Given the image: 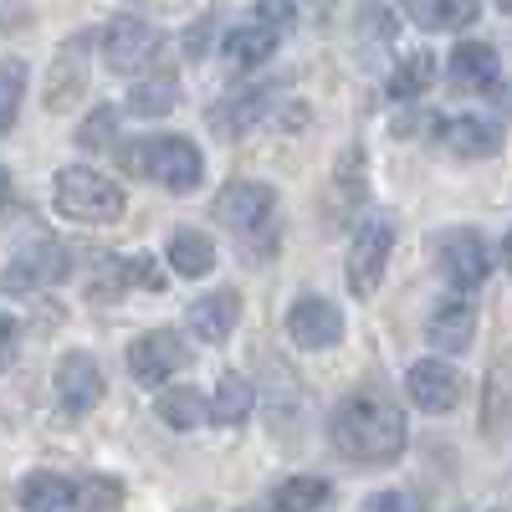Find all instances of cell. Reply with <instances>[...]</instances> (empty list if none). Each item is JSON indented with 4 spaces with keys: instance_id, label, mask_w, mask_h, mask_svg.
Segmentation results:
<instances>
[{
    "instance_id": "6da1fadb",
    "label": "cell",
    "mask_w": 512,
    "mask_h": 512,
    "mask_svg": "<svg viewBox=\"0 0 512 512\" xmlns=\"http://www.w3.org/2000/svg\"><path fill=\"white\" fill-rule=\"evenodd\" d=\"M328 436L354 466H395L405 451V415L384 395H349L333 405Z\"/></svg>"
},
{
    "instance_id": "7a4b0ae2",
    "label": "cell",
    "mask_w": 512,
    "mask_h": 512,
    "mask_svg": "<svg viewBox=\"0 0 512 512\" xmlns=\"http://www.w3.org/2000/svg\"><path fill=\"white\" fill-rule=\"evenodd\" d=\"M118 164L128 169L134 180H149V185H164V190H195L205 164H200V149L180 134H154V139H134L118 149Z\"/></svg>"
},
{
    "instance_id": "3957f363",
    "label": "cell",
    "mask_w": 512,
    "mask_h": 512,
    "mask_svg": "<svg viewBox=\"0 0 512 512\" xmlns=\"http://www.w3.org/2000/svg\"><path fill=\"white\" fill-rule=\"evenodd\" d=\"M216 221L226 231H236L256 256H272L277 251V195L262 180H236L216 195ZM241 246V251H246Z\"/></svg>"
},
{
    "instance_id": "277c9868",
    "label": "cell",
    "mask_w": 512,
    "mask_h": 512,
    "mask_svg": "<svg viewBox=\"0 0 512 512\" xmlns=\"http://www.w3.org/2000/svg\"><path fill=\"white\" fill-rule=\"evenodd\" d=\"M52 205L62 210L67 221H82V226H113L123 216V190L113 180H103L98 169L88 164H67L57 175V190H52Z\"/></svg>"
},
{
    "instance_id": "5b68a950",
    "label": "cell",
    "mask_w": 512,
    "mask_h": 512,
    "mask_svg": "<svg viewBox=\"0 0 512 512\" xmlns=\"http://www.w3.org/2000/svg\"><path fill=\"white\" fill-rule=\"evenodd\" d=\"M292 26V0H256V16L241 21L231 36H226V62L236 72L246 67H262L272 52H277V41L287 36Z\"/></svg>"
},
{
    "instance_id": "8992f818",
    "label": "cell",
    "mask_w": 512,
    "mask_h": 512,
    "mask_svg": "<svg viewBox=\"0 0 512 512\" xmlns=\"http://www.w3.org/2000/svg\"><path fill=\"white\" fill-rule=\"evenodd\" d=\"M67 246L57 241V236H31V241H21L16 246V256H11V267L0 272V292H36V287H52V282H62L67 277Z\"/></svg>"
},
{
    "instance_id": "52a82bcc",
    "label": "cell",
    "mask_w": 512,
    "mask_h": 512,
    "mask_svg": "<svg viewBox=\"0 0 512 512\" xmlns=\"http://www.w3.org/2000/svg\"><path fill=\"white\" fill-rule=\"evenodd\" d=\"M390 246H395V226L384 221V216H369V221L354 231L349 262H344V277H349V292H354V297L379 292L384 267H390Z\"/></svg>"
},
{
    "instance_id": "ba28073f",
    "label": "cell",
    "mask_w": 512,
    "mask_h": 512,
    "mask_svg": "<svg viewBox=\"0 0 512 512\" xmlns=\"http://www.w3.org/2000/svg\"><path fill=\"white\" fill-rule=\"evenodd\" d=\"M98 47H103L108 72H118V77L123 72H144L154 62V52H159V31L149 21H139V16H113L103 26V36H98Z\"/></svg>"
},
{
    "instance_id": "9c48e42d",
    "label": "cell",
    "mask_w": 512,
    "mask_h": 512,
    "mask_svg": "<svg viewBox=\"0 0 512 512\" xmlns=\"http://www.w3.org/2000/svg\"><path fill=\"white\" fill-rule=\"evenodd\" d=\"M190 364V349L175 328H154L144 338H134V349H128V374L139 384H164L169 374H180Z\"/></svg>"
},
{
    "instance_id": "30bf717a",
    "label": "cell",
    "mask_w": 512,
    "mask_h": 512,
    "mask_svg": "<svg viewBox=\"0 0 512 512\" xmlns=\"http://www.w3.org/2000/svg\"><path fill=\"white\" fill-rule=\"evenodd\" d=\"M441 272H446V282L451 287H461V292H477L482 282H487V267H492V251H487V241H482V231H472V226H461V231H446L441 236Z\"/></svg>"
},
{
    "instance_id": "8fae6325",
    "label": "cell",
    "mask_w": 512,
    "mask_h": 512,
    "mask_svg": "<svg viewBox=\"0 0 512 512\" xmlns=\"http://www.w3.org/2000/svg\"><path fill=\"white\" fill-rule=\"evenodd\" d=\"M425 338H431V349L441 354H466L477 338V303L472 292H456V297H441L425 318Z\"/></svg>"
},
{
    "instance_id": "7c38bea8",
    "label": "cell",
    "mask_w": 512,
    "mask_h": 512,
    "mask_svg": "<svg viewBox=\"0 0 512 512\" xmlns=\"http://www.w3.org/2000/svg\"><path fill=\"white\" fill-rule=\"evenodd\" d=\"M98 400H103V369H98V359L93 354H67L57 364V405H62V415L77 420V415L98 410Z\"/></svg>"
},
{
    "instance_id": "4fadbf2b",
    "label": "cell",
    "mask_w": 512,
    "mask_h": 512,
    "mask_svg": "<svg viewBox=\"0 0 512 512\" xmlns=\"http://www.w3.org/2000/svg\"><path fill=\"white\" fill-rule=\"evenodd\" d=\"M287 338L297 349H333L344 338V313H338L328 297H303L287 313Z\"/></svg>"
},
{
    "instance_id": "5bb4252c",
    "label": "cell",
    "mask_w": 512,
    "mask_h": 512,
    "mask_svg": "<svg viewBox=\"0 0 512 512\" xmlns=\"http://www.w3.org/2000/svg\"><path fill=\"white\" fill-rule=\"evenodd\" d=\"M410 400L425 410V415H446L456 400H461V379H456V369L446 364V359H420V364H410Z\"/></svg>"
},
{
    "instance_id": "9a60e30c",
    "label": "cell",
    "mask_w": 512,
    "mask_h": 512,
    "mask_svg": "<svg viewBox=\"0 0 512 512\" xmlns=\"http://www.w3.org/2000/svg\"><path fill=\"white\" fill-rule=\"evenodd\" d=\"M441 144L456 154V159H492L502 154V123L492 118H477V113H466V118H441Z\"/></svg>"
},
{
    "instance_id": "2e32d148",
    "label": "cell",
    "mask_w": 512,
    "mask_h": 512,
    "mask_svg": "<svg viewBox=\"0 0 512 512\" xmlns=\"http://www.w3.org/2000/svg\"><path fill=\"white\" fill-rule=\"evenodd\" d=\"M497 77H502V62L487 41H461L451 52V88L461 93H497Z\"/></svg>"
},
{
    "instance_id": "e0dca14e",
    "label": "cell",
    "mask_w": 512,
    "mask_h": 512,
    "mask_svg": "<svg viewBox=\"0 0 512 512\" xmlns=\"http://www.w3.org/2000/svg\"><path fill=\"white\" fill-rule=\"evenodd\" d=\"M236 313H241L236 292H210V297H200V303H190L185 328L200 338V344H226L231 328H236Z\"/></svg>"
},
{
    "instance_id": "ac0fdd59",
    "label": "cell",
    "mask_w": 512,
    "mask_h": 512,
    "mask_svg": "<svg viewBox=\"0 0 512 512\" xmlns=\"http://www.w3.org/2000/svg\"><path fill=\"white\" fill-rule=\"evenodd\" d=\"M88 41L93 36H72L67 47H62V57L52 67V88H47V108L52 113L72 108V98L82 93V82H88Z\"/></svg>"
},
{
    "instance_id": "d6986e66",
    "label": "cell",
    "mask_w": 512,
    "mask_h": 512,
    "mask_svg": "<svg viewBox=\"0 0 512 512\" xmlns=\"http://www.w3.org/2000/svg\"><path fill=\"white\" fill-rule=\"evenodd\" d=\"M482 16V0H410V21L425 31H466Z\"/></svg>"
},
{
    "instance_id": "ffe728a7",
    "label": "cell",
    "mask_w": 512,
    "mask_h": 512,
    "mask_svg": "<svg viewBox=\"0 0 512 512\" xmlns=\"http://www.w3.org/2000/svg\"><path fill=\"white\" fill-rule=\"evenodd\" d=\"M175 103H180L175 72H149L128 88V113H139V118H164V113H175Z\"/></svg>"
},
{
    "instance_id": "44dd1931",
    "label": "cell",
    "mask_w": 512,
    "mask_h": 512,
    "mask_svg": "<svg viewBox=\"0 0 512 512\" xmlns=\"http://www.w3.org/2000/svg\"><path fill=\"white\" fill-rule=\"evenodd\" d=\"M154 415H159L164 425H175V431H195V425L210 420V400H205L200 390H190V384H175V390H164V395L154 400Z\"/></svg>"
},
{
    "instance_id": "7402d4cb",
    "label": "cell",
    "mask_w": 512,
    "mask_h": 512,
    "mask_svg": "<svg viewBox=\"0 0 512 512\" xmlns=\"http://www.w3.org/2000/svg\"><path fill=\"white\" fill-rule=\"evenodd\" d=\"M16 502L26 512H62V507H72V482L57 472H31V477H21Z\"/></svg>"
},
{
    "instance_id": "603a6c76",
    "label": "cell",
    "mask_w": 512,
    "mask_h": 512,
    "mask_svg": "<svg viewBox=\"0 0 512 512\" xmlns=\"http://www.w3.org/2000/svg\"><path fill=\"white\" fill-rule=\"evenodd\" d=\"M164 251H169V267H175L180 277H205L210 267H216V246H210L200 231H175Z\"/></svg>"
},
{
    "instance_id": "cb8c5ba5",
    "label": "cell",
    "mask_w": 512,
    "mask_h": 512,
    "mask_svg": "<svg viewBox=\"0 0 512 512\" xmlns=\"http://www.w3.org/2000/svg\"><path fill=\"white\" fill-rule=\"evenodd\" d=\"M272 98H277V93L267 88V82H256L251 93H236L231 103H221V113H216V118H221V134H246L251 123H262Z\"/></svg>"
},
{
    "instance_id": "d4e9b609",
    "label": "cell",
    "mask_w": 512,
    "mask_h": 512,
    "mask_svg": "<svg viewBox=\"0 0 512 512\" xmlns=\"http://www.w3.org/2000/svg\"><path fill=\"white\" fill-rule=\"evenodd\" d=\"M251 405H256V395H251L246 374H221L216 400H210V420H216V425H241L251 415Z\"/></svg>"
},
{
    "instance_id": "484cf974",
    "label": "cell",
    "mask_w": 512,
    "mask_h": 512,
    "mask_svg": "<svg viewBox=\"0 0 512 512\" xmlns=\"http://www.w3.org/2000/svg\"><path fill=\"white\" fill-rule=\"evenodd\" d=\"M328 497H333V487L323 477H287L272 492V507L277 512H318V507H328Z\"/></svg>"
},
{
    "instance_id": "4316f807",
    "label": "cell",
    "mask_w": 512,
    "mask_h": 512,
    "mask_svg": "<svg viewBox=\"0 0 512 512\" xmlns=\"http://www.w3.org/2000/svg\"><path fill=\"white\" fill-rule=\"evenodd\" d=\"M431 77H436V62L431 52H410L395 72H390V98L405 103V98H420L425 88H431Z\"/></svg>"
},
{
    "instance_id": "83f0119b",
    "label": "cell",
    "mask_w": 512,
    "mask_h": 512,
    "mask_svg": "<svg viewBox=\"0 0 512 512\" xmlns=\"http://www.w3.org/2000/svg\"><path fill=\"white\" fill-rule=\"evenodd\" d=\"M21 98H26V62L6 57V62H0V134H6V128L16 123Z\"/></svg>"
},
{
    "instance_id": "f1b7e54d",
    "label": "cell",
    "mask_w": 512,
    "mask_h": 512,
    "mask_svg": "<svg viewBox=\"0 0 512 512\" xmlns=\"http://www.w3.org/2000/svg\"><path fill=\"white\" fill-rule=\"evenodd\" d=\"M72 502H82L88 512H113L123 502V482H113V477H82V482H72Z\"/></svg>"
},
{
    "instance_id": "f546056e",
    "label": "cell",
    "mask_w": 512,
    "mask_h": 512,
    "mask_svg": "<svg viewBox=\"0 0 512 512\" xmlns=\"http://www.w3.org/2000/svg\"><path fill=\"white\" fill-rule=\"evenodd\" d=\"M123 287H128L123 256H98V262H93V277H88V297H98V303H113Z\"/></svg>"
},
{
    "instance_id": "4dcf8cb0",
    "label": "cell",
    "mask_w": 512,
    "mask_h": 512,
    "mask_svg": "<svg viewBox=\"0 0 512 512\" xmlns=\"http://www.w3.org/2000/svg\"><path fill=\"white\" fill-rule=\"evenodd\" d=\"M113 134H118V113H113V108H93L88 123L77 128V144H82V149H108Z\"/></svg>"
},
{
    "instance_id": "1f68e13d",
    "label": "cell",
    "mask_w": 512,
    "mask_h": 512,
    "mask_svg": "<svg viewBox=\"0 0 512 512\" xmlns=\"http://www.w3.org/2000/svg\"><path fill=\"white\" fill-rule=\"evenodd\" d=\"M364 512H425L420 492H405V487H390V492H374L364 502Z\"/></svg>"
},
{
    "instance_id": "d6a6232c",
    "label": "cell",
    "mask_w": 512,
    "mask_h": 512,
    "mask_svg": "<svg viewBox=\"0 0 512 512\" xmlns=\"http://www.w3.org/2000/svg\"><path fill=\"white\" fill-rule=\"evenodd\" d=\"M210 47H216V21L205 16V21H195V26L185 31V57H195V62H200Z\"/></svg>"
},
{
    "instance_id": "836d02e7",
    "label": "cell",
    "mask_w": 512,
    "mask_h": 512,
    "mask_svg": "<svg viewBox=\"0 0 512 512\" xmlns=\"http://www.w3.org/2000/svg\"><path fill=\"white\" fill-rule=\"evenodd\" d=\"M11 200H16V195H11V175H6V169H0V216H6V210H11Z\"/></svg>"
},
{
    "instance_id": "e575fe53",
    "label": "cell",
    "mask_w": 512,
    "mask_h": 512,
    "mask_svg": "<svg viewBox=\"0 0 512 512\" xmlns=\"http://www.w3.org/2000/svg\"><path fill=\"white\" fill-rule=\"evenodd\" d=\"M502 262H507V272H512V231H507V241H502Z\"/></svg>"
},
{
    "instance_id": "d590c367",
    "label": "cell",
    "mask_w": 512,
    "mask_h": 512,
    "mask_svg": "<svg viewBox=\"0 0 512 512\" xmlns=\"http://www.w3.org/2000/svg\"><path fill=\"white\" fill-rule=\"evenodd\" d=\"M492 6H497V11H507V16H512V0H492Z\"/></svg>"
},
{
    "instance_id": "8d00e7d4",
    "label": "cell",
    "mask_w": 512,
    "mask_h": 512,
    "mask_svg": "<svg viewBox=\"0 0 512 512\" xmlns=\"http://www.w3.org/2000/svg\"><path fill=\"white\" fill-rule=\"evenodd\" d=\"M507 113H512V98H507Z\"/></svg>"
}]
</instances>
